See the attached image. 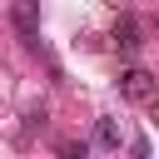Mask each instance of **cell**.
<instances>
[{"label":"cell","instance_id":"obj_1","mask_svg":"<svg viewBox=\"0 0 159 159\" xmlns=\"http://www.w3.org/2000/svg\"><path fill=\"white\" fill-rule=\"evenodd\" d=\"M119 94H124V99H139V104H149V99L159 94V80H154L149 70H124V75H119Z\"/></svg>","mask_w":159,"mask_h":159},{"label":"cell","instance_id":"obj_2","mask_svg":"<svg viewBox=\"0 0 159 159\" xmlns=\"http://www.w3.org/2000/svg\"><path fill=\"white\" fill-rule=\"evenodd\" d=\"M10 25L35 45L40 40V0H10Z\"/></svg>","mask_w":159,"mask_h":159},{"label":"cell","instance_id":"obj_3","mask_svg":"<svg viewBox=\"0 0 159 159\" xmlns=\"http://www.w3.org/2000/svg\"><path fill=\"white\" fill-rule=\"evenodd\" d=\"M144 30H139V20L134 15H119V25H114V45H119V55H134L144 40H139Z\"/></svg>","mask_w":159,"mask_h":159},{"label":"cell","instance_id":"obj_4","mask_svg":"<svg viewBox=\"0 0 159 159\" xmlns=\"http://www.w3.org/2000/svg\"><path fill=\"white\" fill-rule=\"evenodd\" d=\"M94 149H104V154L119 149V124L114 119H94Z\"/></svg>","mask_w":159,"mask_h":159},{"label":"cell","instance_id":"obj_5","mask_svg":"<svg viewBox=\"0 0 159 159\" xmlns=\"http://www.w3.org/2000/svg\"><path fill=\"white\" fill-rule=\"evenodd\" d=\"M149 104H154V124H159V94H154V99H149Z\"/></svg>","mask_w":159,"mask_h":159}]
</instances>
